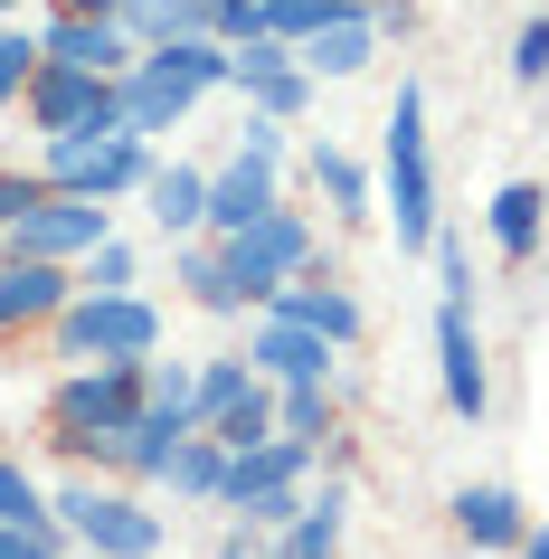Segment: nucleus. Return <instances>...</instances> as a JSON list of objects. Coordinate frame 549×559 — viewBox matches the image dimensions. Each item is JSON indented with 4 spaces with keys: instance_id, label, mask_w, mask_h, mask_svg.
<instances>
[{
    "instance_id": "f257e3e1",
    "label": "nucleus",
    "mask_w": 549,
    "mask_h": 559,
    "mask_svg": "<svg viewBox=\"0 0 549 559\" xmlns=\"http://www.w3.org/2000/svg\"><path fill=\"white\" fill-rule=\"evenodd\" d=\"M379 209L398 228V257H435V152H427V86L398 76L379 123Z\"/></svg>"
},
{
    "instance_id": "f03ea898",
    "label": "nucleus",
    "mask_w": 549,
    "mask_h": 559,
    "mask_svg": "<svg viewBox=\"0 0 549 559\" xmlns=\"http://www.w3.org/2000/svg\"><path fill=\"white\" fill-rule=\"evenodd\" d=\"M133 408H143V360H67L48 408H38V427H48L58 455H95Z\"/></svg>"
},
{
    "instance_id": "7ed1b4c3",
    "label": "nucleus",
    "mask_w": 549,
    "mask_h": 559,
    "mask_svg": "<svg viewBox=\"0 0 549 559\" xmlns=\"http://www.w3.org/2000/svg\"><path fill=\"white\" fill-rule=\"evenodd\" d=\"M48 512L67 522V540L86 559H162V540H171V522H162L133 484H86V474H76V484L48 493Z\"/></svg>"
},
{
    "instance_id": "20e7f679",
    "label": "nucleus",
    "mask_w": 549,
    "mask_h": 559,
    "mask_svg": "<svg viewBox=\"0 0 549 559\" xmlns=\"http://www.w3.org/2000/svg\"><path fill=\"white\" fill-rule=\"evenodd\" d=\"M162 342H171V313H162L143 285H133V295H76L58 323H48V352L58 360H152Z\"/></svg>"
},
{
    "instance_id": "39448f33",
    "label": "nucleus",
    "mask_w": 549,
    "mask_h": 559,
    "mask_svg": "<svg viewBox=\"0 0 549 559\" xmlns=\"http://www.w3.org/2000/svg\"><path fill=\"white\" fill-rule=\"evenodd\" d=\"M162 152L143 143V133H48L38 143V180L48 190H76V200H143V180Z\"/></svg>"
},
{
    "instance_id": "423d86ee",
    "label": "nucleus",
    "mask_w": 549,
    "mask_h": 559,
    "mask_svg": "<svg viewBox=\"0 0 549 559\" xmlns=\"http://www.w3.org/2000/svg\"><path fill=\"white\" fill-rule=\"evenodd\" d=\"M29 133H115L123 123V76H95V67H67V58H38L29 95H20Z\"/></svg>"
},
{
    "instance_id": "0eeeda50",
    "label": "nucleus",
    "mask_w": 549,
    "mask_h": 559,
    "mask_svg": "<svg viewBox=\"0 0 549 559\" xmlns=\"http://www.w3.org/2000/svg\"><path fill=\"white\" fill-rule=\"evenodd\" d=\"M218 247H228V275L247 285V304H265L275 285H285V275H303V265H322V228H313V218H303L294 200H285V209H265L256 228L218 237Z\"/></svg>"
},
{
    "instance_id": "6e6552de",
    "label": "nucleus",
    "mask_w": 549,
    "mask_h": 559,
    "mask_svg": "<svg viewBox=\"0 0 549 559\" xmlns=\"http://www.w3.org/2000/svg\"><path fill=\"white\" fill-rule=\"evenodd\" d=\"M115 237V200H76V190H48L38 209H20L0 228V257H48V265H76L86 247Z\"/></svg>"
},
{
    "instance_id": "1a4fd4ad",
    "label": "nucleus",
    "mask_w": 549,
    "mask_h": 559,
    "mask_svg": "<svg viewBox=\"0 0 549 559\" xmlns=\"http://www.w3.org/2000/svg\"><path fill=\"white\" fill-rule=\"evenodd\" d=\"M435 380H445V408H455L464 427H484V408H492V370H484L474 304H435Z\"/></svg>"
},
{
    "instance_id": "9d476101",
    "label": "nucleus",
    "mask_w": 549,
    "mask_h": 559,
    "mask_svg": "<svg viewBox=\"0 0 549 559\" xmlns=\"http://www.w3.org/2000/svg\"><path fill=\"white\" fill-rule=\"evenodd\" d=\"M180 437H200V427H190L180 408H152V399H143L115 437L95 445V465L123 474V484H162V474H171V455H180Z\"/></svg>"
},
{
    "instance_id": "9b49d317",
    "label": "nucleus",
    "mask_w": 549,
    "mask_h": 559,
    "mask_svg": "<svg viewBox=\"0 0 549 559\" xmlns=\"http://www.w3.org/2000/svg\"><path fill=\"white\" fill-rule=\"evenodd\" d=\"M76 304V265H48V257H0V332L10 342H29L48 332Z\"/></svg>"
},
{
    "instance_id": "f8f14e48",
    "label": "nucleus",
    "mask_w": 549,
    "mask_h": 559,
    "mask_svg": "<svg viewBox=\"0 0 549 559\" xmlns=\"http://www.w3.org/2000/svg\"><path fill=\"white\" fill-rule=\"evenodd\" d=\"M265 209H285V162H256V152H237L208 171V237H237V228H256Z\"/></svg>"
},
{
    "instance_id": "ddd939ff",
    "label": "nucleus",
    "mask_w": 549,
    "mask_h": 559,
    "mask_svg": "<svg viewBox=\"0 0 549 559\" xmlns=\"http://www.w3.org/2000/svg\"><path fill=\"white\" fill-rule=\"evenodd\" d=\"M256 313H285V323H313L322 342H360V332H370V313H360V295H350L342 275H322V265H303V275H285V285H275V295L256 304Z\"/></svg>"
},
{
    "instance_id": "4468645a",
    "label": "nucleus",
    "mask_w": 549,
    "mask_h": 559,
    "mask_svg": "<svg viewBox=\"0 0 549 559\" xmlns=\"http://www.w3.org/2000/svg\"><path fill=\"white\" fill-rule=\"evenodd\" d=\"M237 95H247V105H256V115H285V123H303V105H313V67L294 58L285 38H247V48H237Z\"/></svg>"
},
{
    "instance_id": "2eb2a0df",
    "label": "nucleus",
    "mask_w": 549,
    "mask_h": 559,
    "mask_svg": "<svg viewBox=\"0 0 549 559\" xmlns=\"http://www.w3.org/2000/svg\"><path fill=\"white\" fill-rule=\"evenodd\" d=\"M332 360H342V342H322L313 323H285V313H256L247 323V370H265V380H332Z\"/></svg>"
},
{
    "instance_id": "dca6fc26",
    "label": "nucleus",
    "mask_w": 549,
    "mask_h": 559,
    "mask_svg": "<svg viewBox=\"0 0 549 559\" xmlns=\"http://www.w3.org/2000/svg\"><path fill=\"white\" fill-rule=\"evenodd\" d=\"M313 455H322L313 437H285V427H275L265 445L228 455V484H218V512H247V502H256V493H275V484H303V474H313Z\"/></svg>"
},
{
    "instance_id": "f3484780",
    "label": "nucleus",
    "mask_w": 549,
    "mask_h": 559,
    "mask_svg": "<svg viewBox=\"0 0 549 559\" xmlns=\"http://www.w3.org/2000/svg\"><path fill=\"white\" fill-rule=\"evenodd\" d=\"M38 48L48 58H67V67H95V76H133V38H123V20H76V10H48L38 20Z\"/></svg>"
},
{
    "instance_id": "a211bd4d",
    "label": "nucleus",
    "mask_w": 549,
    "mask_h": 559,
    "mask_svg": "<svg viewBox=\"0 0 549 559\" xmlns=\"http://www.w3.org/2000/svg\"><path fill=\"white\" fill-rule=\"evenodd\" d=\"M389 48V29H379L370 10H342V20H322L294 58L313 67V86H350V76H370V58Z\"/></svg>"
},
{
    "instance_id": "6ab92c4d",
    "label": "nucleus",
    "mask_w": 549,
    "mask_h": 559,
    "mask_svg": "<svg viewBox=\"0 0 549 559\" xmlns=\"http://www.w3.org/2000/svg\"><path fill=\"white\" fill-rule=\"evenodd\" d=\"M171 285H180V304H190V313H218V323H237V313H247V285L228 275V247H218L208 228H200V237H180Z\"/></svg>"
},
{
    "instance_id": "aec40b11",
    "label": "nucleus",
    "mask_w": 549,
    "mask_h": 559,
    "mask_svg": "<svg viewBox=\"0 0 549 559\" xmlns=\"http://www.w3.org/2000/svg\"><path fill=\"white\" fill-rule=\"evenodd\" d=\"M190 105H200V86H190V76L133 58V76H123V133L162 143V133H180V123H190Z\"/></svg>"
},
{
    "instance_id": "412c9836",
    "label": "nucleus",
    "mask_w": 549,
    "mask_h": 559,
    "mask_svg": "<svg viewBox=\"0 0 549 559\" xmlns=\"http://www.w3.org/2000/svg\"><path fill=\"white\" fill-rule=\"evenodd\" d=\"M342 531H350V484L332 474L285 531H265V559H342Z\"/></svg>"
},
{
    "instance_id": "4be33fe9",
    "label": "nucleus",
    "mask_w": 549,
    "mask_h": 559,
    "mask_svg": "<svg viewBox=\"0 0 549 559\" xmlns=\"http://www.w3.org/2000/svg\"><path fill=\"white\" fill-rule=\"evenodd\" d=\"M143 218L171 237V247H180V237H200V228H208V171H200V162H152Z\"/></svg>"
},
{
    "instance_id": "5701e85b",
    "label": "nucleus",
    "mask_w": 549,
    "mask_h": 559,
    "mask_svg": "<svg viewBox=\"0 0 549 559\" xmlns=\"http://www.w3.org/2000/svg\"><path fill=\"white\" fill-rule=\"evenodd\" d=\"M484 228H492V257L502 265H530L540 257V237H549V190L540 180H502L484 209Z\"/></svg>"
},
{
    "instance_id": "b1692460",
    "label": "nucleus",
    "mask_w": 549,
    "mask_h": 559,
    "mask_svg": "<svg viewBox=\"0 0 549 559\" xmlns=\"http://www.w3.org/2000/svg\"><path fill=\"white\" fill-rule=\"evenodd\" d=\"M521 531H530V502L512 484H464L455 493V540L464 550H521Z\"/></svg>"
},
{
    "instance_id": "393cba45",
    "label": "nucleus",
    "mask_w": 549,
    "mask_h": 559,
    "mask_svg": "<svg viewBox=\"0 0 549 559\" xmlns=\"http://www.w3.org/2000/svg\"><path fill=\"white\" fill-rule=\"evenodd\" d=\"M303 171H313V190L332 200V218H342V228H360V218L379 209V180L360 171V162H350V152L332 143V133H313V152H303Z\"/></svg>"
},
{
    "instance_id": "a878e982",
    "label": "nucleus",
    "mask_w": 549,
    "mask_h": 559,
    "mask_svg": "<svg viewBox=\"0 0 549 559\" xmlns=\"http://www.w3.org/2000/svg\"><path fill=\"white\" fill-rule=\"evenodd\" d=\"M208 437L228 445V455H247V445H265V437H275V380H265V370H256V380L237 389L228 408L208 417Z\"/></svg>"
},
{
    "instance_id": "bb28decb",
    "label": "nucleus",
    "mask_w": 549,
    "mask_h": 559,
    "mask_svg": "<svg viewBox=\"0 0 549 559\" xmlns=\"http://www.w3.org/2000/svg\"><path fill=\"white\" fill-rule=\"evenodd\" d=\"M162 484H171V502H218V484H228V445L208 437H180V455H171V474H162Z\"/></svg>"
},
{
    "instance_id": "cd10ccee",
    "label": "nucleus",
    "mask_w": 549,
    "mask_h": 559,
    "mask_svg": "<svg viewBox=\"0 0 549 559\" xmlns=\"http://www.w3.org/2000/svg\"><path fill=\"white\" fill-rule=\"evenodd\" d=\"M208 0H123V38L133 48H162V38H200Z\"/></svg>"
},
{
    "instance_id": "c85d7f7f",
    "label": "nucleus",
    "mask_w": 549,
    "mask_h": 559,
    "mask_svg": "<svg viewBox=\"0 0 549 559\" xmlns=\"http://www.w3.org/2000/svg\"><path fill=\"white\" fill-rule=\"evenodd\" d=\"M332 417H342V408H332V380H285V389H275V427H285V437H332Z\"/></svg>"
},
{
    "instance_id": "c756f323",
    "label": "nucleus",
    "mask_w": 549,
    "mask_h": 559,
    "mask_svg": "<svg viewBox=\"0 0 549 559\" xmlns=\"http://www.w3.org/2000/svg\"><path fill=\"white\" fill-rule=\"evenodd\" d=\"M133 285H143V257H133L123 237H105V247L76 257V295H133Z\"/></svg>"
},
{
    "instance_id": "7c9ffc66",
    "label": "nucleus",
    "mask_w": 549,
    "mask_h": 559,
    "mask_svg": "<svg viewBox=\"0 0 549 559\" xmlns=\"http://www.w3.org/2000/svg\"><path fill=\"white\" fill-rule=\"evenodd\" d=\"M38 58H48V48H38V29H29V20H0V115H10V105L29 95Z\"/></svg>"
},
{
    "instance_id": "2f4dec72",
    "label": "nucleus",
    "mask_w": 549,
    "mask_h": 559,
    "mask_svg": "<svg viewBox=\"0 0 549 559\" xmlns=\"http://www.w3.org/2000/svg\"><path fill=\"white\" fill-rule=\"evenodd\" d=\"M502 67H512V86H521V95H540V86H549V10H530V20L512 29V58H502Z\"/></svg>"
},
{
    "instance_id": "473e14b6",
    "label": "nucleus",
    "mask_w": 549,
    "mask_h": 559,
    "mask_svg": "<svg viewBox=\"0 0 549 559\" xmlns=\"http://www.w3.org/2000/svg\"><path fill=\"white\" fill-rule=\"evenodd\" d=\"M0 522H58V512H48V484H38L20 455H0Z\"/></svg>"
},
{
    "instance_id": "72a5a7b5",
    "label": "nucleus",
    "mask_w": 549,
    "mask_h": 559,
    "mask_svg": "<svg viewBox=\"0 0 549 559\" xmlns=\"http://www.w3.org/2000/svg\"><path fill=\"white\" fill-rule=\"evenodd\" d=\"M67 522H0V559H67Z\"/></svg>"
},
{
    "instance_id": "f704fd0d",
    "label": "nucleus",
    "mask_w": 549,
    "mask_h": 559,
    "mask_svg": "<svg viewBox=\"0 0 549 559\" xmlns=\"http://www.w3.org/2000/svg\"><path fill=\"white\" fill-rule=\"evenodd\" d=\"M247 380H256V370H247V352H228V360H200V427H208L218 408H228V399H237Z\"/></svg>"
},
{
    "instance_id": "c9c22d12",
    "label": "nucleus",
    "mask_w": 549,
    "mask_h": 559,
    "mask_svg": "<svg viewBox=\"0 0 549 559\" xmlns=\"http://www.w3.org/2000/svg\"><path fill=\"white\" fill-rule=\"evenodd\" d=\"M303 502H313V493H303V484H275V493H256V502H247V512H228V522H247V531H285L294 512H303Z\"/></svg>"
},
{
    "instance_id": "e433bc0d",
    "label": "nucleus",
    "mask_w": 549,
    "mask_h": 559,
    "mask_svg": "<svg viewBox=\"0 0 549 559\" xmlns=\"http://www.w3.org/2000/svg\"><path fill=\"white\" fill-rule=\"evenodd\" d=\"M322 20H332V10H313V0H265V38H285V48H303Z\"/></svg>"
},
{
    "instance_id": "4c0bfd02",
    "label": "nucleus",
    "mask_w": 549,
    "mask_h": 559,
    "mask_svg": "<svg viewBox=\"0 0 549 559\" xmlns=\"http://www.w3.org/2000/svg\"><path fill=\"white\" fill-rule=\"evenodd\" d=\"M256 29H265V0H208V38H228V48H247Z\"/></svg>"
},
{
    "instance_id": "58836bf2",
    "label": "nucleus",
    "mask_w": 549,
    "mask_h": 559,
    "mask_svg": "<svg viewBox=\"0 0 549 559\" xmlns=\"http://www.w3.org/2000/svg\"><path fill=\"white\" fill-rule=\"evenodd\" d=\"M435 285H445V304H474V257H464V237L435 228Z\"/></svg>"
},
{
    "instance_id": "ea45409f",
    "label": "nucleus",
    "mask_w": 549,
    "mask_h": 559,
    "mask_svg": "<svg viewBox=\"0 0 549 559\" xmlns=\"http://www.w3.org/2000/svg\"><path fill=\"white\" fill-rule=\"evenodd\" d=\"M285 133H294L285 115H256V105H247V123H237V152H256V162H285Z\"/></svg>"
},
{
    "instance_id": "a19ab883",
    "label": "nucleus",
    "mask_w": 549,
    "mask_h": 559,
    "mask_svg": "<svg viewBox=\"0 0 549 559\" xmlns=\"http://www.w3.org/2000/svg\"><path fill=\"white\" fill-rule=\"evenodd\" d=\"M38 200H48V180H38V171H20V162H0V228H10L20 209H38Z\"/></svg>"
},
{
    "instance_id": "79ce46f5",
    "label": "nucleus",
    "mask_w": 549,
    "mask_h": 559,
    "mask_svg": "<svg viewBox=\"0 0 549 559\" xmlns=\"http://www.w3.org/2000/svg\"><path fill=\"white\" fill-rule=\"evenodd\" d=\"M256 540H265V531H247V522H237V531H228V540H218V550H208V559H265Z\"/></svg>"
},
{
    "instance_id": "37998d69",
    "label": "nucleus",
    "mask_w": 549,
    "mask_h": 559,
    "mask_svg": "<svg viewBox=\"0 0 549 559\" xmlns=\"http://www.w3.org/2000/svg\"><path fill=\"white\" fill-rule=\"evenodd\" d=\"M512 559H549V522H530V531H521V550Z\"/></svg>"
},
{
    "instance_id": "c03bdc74",
    "label": "nucleus",
    "mask_w": 549,
    "mask_h": 559,
    "mask_svg": "<svg viewBox=\"0 0 549 559\" xmlns=\"http://www.w3.org/2000/svg\"><path fill=\"white\" fill-rule=\"evenodd\" d=\"M313 10H332V20H342V10H370V0H313Z\"/></svg>"
},
{
    "instance_id": "a18cd8bd",
    "label": "nucleus",
    "mask_w": 549,
    "mask_h": 559,
    "mask_svg": "<svg viewBox=\"0 0 549 559\" xmlns=\"http://www.w3.org/2000/svg\"><path fill=\"white\" fill-rule=\"evenodd\" d=\"M0 20H20V0H0Z\"/></svg>"
}]
</instances>
